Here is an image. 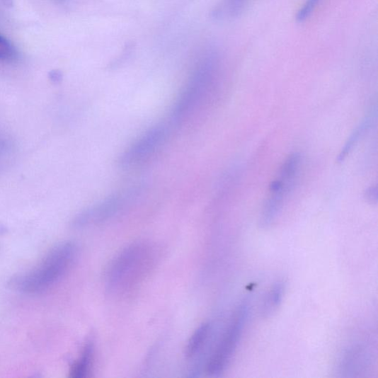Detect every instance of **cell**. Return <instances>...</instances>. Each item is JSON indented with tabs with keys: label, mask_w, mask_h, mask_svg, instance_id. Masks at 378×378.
I'll list each match as a JSON object with an SVG mask.
<instances>
[{
	"label": "cell",
	"mask_w": 378,
	"mask_h": 378,
	"mask_svg": "<svg viewBox=\"0 0 378 378\" xmlns=\"http://www.w3.org/2000/svg\"><path fill=\"white\" fill-rule=\"evenodd\" d=\"M159 253L151 243H134L118 253L108 268L106 286L110 293L125 296L142 285L157 265Z\"/></svg>",
	"instance_id": "cell-1"
},
{
	"label": "cell",
	"mask_w": 378,
	"mask_h": 378,
	"mask_svg": "<svg viewBox=\"0 0 378 378\" xmlns=\"http://www.w3.org/2000/svg\"><path fill=\"white\" fill-rule=\"evenodd\" d=\"M76 244L67 241L51 249L34 268L16 275L9 285L25 294H38L52 287L71 270L77 259Z\"/></svg>",
	"instance_id": "cell-2"
},
{
	"label": "cell",
	"mask_w": 378,
	"mask_h": 378,
	"mask_svg": "<svg viewBox=\"0 0 378 378\" xmlns=\"http://www.w3.org/2000/svg\"><path fill=\"white\" fill-rule=\"evenodd\" d=\"M219 61L214 53L205 56L188 78L174 107L171 119L174 123L191 115L209 94L217 79Z\"/></svg>",
	"instance_id": "cell-3"
},
{
	"label": "cell",
	"mask_w": 378,
	"mask_h": 378,
	"mask_svg": "<svg viewBox=\"0 0 378 378\" xmlns=\"http://www.w3.org/2000/svg\"><path fill=\"white\" fill-rule=\"evenodd\" d=\"M140 187H132L94 204L78 214L72 221L75 229H84L103 224L123 213L142 193Z\"/></svg>",
	"instance_id": "cell-4"
},
{
	"label": "cell",
	"mask_w": 378,
	"mask_h": 378,
	"mask_svg": "<svg viewBox=\"0 0 378 378\" xmlns=\"http://www.w3.org/2000/svg\"><path fill=\"white\" fill-rule=\"evenodd\" d=\"M300 164L301 156L298 153L290 154L281 166L279 178L271 182L260 218L263 228L271 226L282 211L298 176Z\"/></svg>",
	"instance_id": "cell-5"
},
{
	"label": "cell",
	"mask_w": 378,
	"mask_h": 378,
	"mask_svg": "<svg viewBox=\"0 0 378 378\" xmlns=\"http://www.w3.org/2000/svg\"><path fill=\"white\" fill-rule=\"evenodd\" d=\"M248 309V303L244 302L234 314L206 367V370L210 375L219 374L229 365L245 328Z\"/></svg>",
	"instance_id": "cell-6"
},
{
	"label": "cell",
	"mask_w": 378,
	"mask_h": 378,
	"mask_svg": "<svg viewBox=\"0 0 378 378\" xmlns=\"http://www.w3.org/2000/svg\"><path fill=\"white\" fill-rule=\"evenodd\" d=\"M168 136L165 125L152 127L130 145L118 159L122 168H131L149 159L164 144Z\"/></svg>",
	"instance_id": "cell-7"
},
{
	"label": "cell",
	"mask_w": 378,
	"mask_h": 378,
	"mask_svg": "<svg viewBox=\"0 0 378 378\" xmlns=\"http://www.w3.org/2000/svg\"><path fill=\"white\" fill-rule=\"evenodd\" d=\"M94 353V343L92 340H88L85 343L79 357L71 367V377L84 378L88 376L93 367Z\"/></svg>",
	"instance_id": "cell-8"
},
{
	"label": "cell",
	"mask_w": 378,
	"mask_h": 378,
	"mask_svg": "<svg viewBox=\"0 0 378 378\" xmlns=\"http://www.w3.org/2000/svg\"><path fill=\"white\" fill-rule=\"evenodd\" d=\"M212 326L210 323H203L197 328L190 338L188 339L185 348V356L188 359L195 358L203 350L205 343L210 336Z\"/></svg>",
	"instance_id": "cell-9"
},
{
	"label": "cell",
	"mask_w": 378,
	"mask_h": 378,
	"mask_svg": "<svg viewBox=\"0 0 378 378\" xmlns=\"http://www.w3.org/2000/svg\"><path fill=\"white\" fill-rule=\"evenodd\" d=\"M285 286L282 282H277L274 284L263 306V315L264 317H269L276 312L282 303L285 294Z\"/></svg>",
	"instance_id": "cell-10"
},
{
	"label": "cell",
	"mask_w": 378,
	"mask_h": 378,
	"mask_svg": "<svg viewBox=\"0 0 378 378\" xmlns=\"http://www.w3.org/2000/svg\"><path fill=\"white\" fill-rule=\"evenodd\" d=\"M371 121L372 120L370 117L367 118L365 120H364L362 124H360L352 132L348 140L338 154L337 158L338 163L340 164L346 160L352 150L370 127Z\"/></svg>",
	"instance_id": "cell-11"
},
{
	"label": "cell",
	"mask_w": 378,
	"mask_h": 378,
	"mask_svg": "<svg viewBox=\"0 0 378 378\" xmlns=\"http://www.w3.org/2000/svg\"><path fill=\"white\" fill-rule=\"evenodd\" d=\"M17 57L15 47L5 37L0 34V61L11 62Z\"/></svg>",
	"instance_id": "cell-12"
},
{
	"label": "cell",
	"mask_w": 378,
	"mask_h": 378,
	"mask_svg": "<svg viewBox=\"0 0 378 378\" xmlns=\"http://www.w3.org/2000/svg\"><path fill=\"white\" fill-rule=\"evenodd\" d=\"M321 1V0H305L297 14V21L299 23L305 22L312 15Z\"/></svg>",
	"instance_id": "cell-13"
},
{
	"label": "cell",
	"mask_w": 378,
	"mask_h": 378,
	"mask_svg": "<svg viewBox=\"0 0 378 378\" xmlns=\"http://www.w3.org/2000/svg\"><path fill=\"white\" fill-rule=\"evenodd\" d=\"M246 3V0H227L225 10L231 16H236L241 12Z\"/></svg>",
	"instance_id": "cell-14"
},
{
	"label": "cell",
	"mask_w": 378,
	"mask_h": 378,
	"mask_svg": "<svg viewBox=\"0 0 378 378\" xmlns=\"http://www.w3.org/2000/svg\"><path fill=\"white\" fill-rule=\"evenodd\" d=\"M365 197L367 200L372 202L375 203L377 200V186H371L365 193Z\"/></svg>",
	"instance_id": "cell-15"
},
{
	"label": "cell",
	"mask_w": 378,
	"mask_h": 378,
	"mask_svg": "<svg viewBox=\"0 0 378 378\" xmlns=\"http://www.w3.org/2000/svg\"><path fill=\"white\" fill-rule=\"evenodd\" d=\"M9 149L8 141L0 137V157L4 156Z\"/></svg>",
	"instance_id": "cell-16"
},
{
	"label": "cell",
	"mask_w": 378,
	"mask_h": 378,
	"mask_svg": "<svg viewBox=\"0 0 378 378\" xmlns=\"http://www.w3.org/2000/svg\"><path fill=\"white\" fill-rule=\"evenodd\" d=\"M50 79L54 81H59L62 79V75L58 71H52L50 74Z\"/></svg>",
	"instance_id": "cell-17"
}]
</instances>
